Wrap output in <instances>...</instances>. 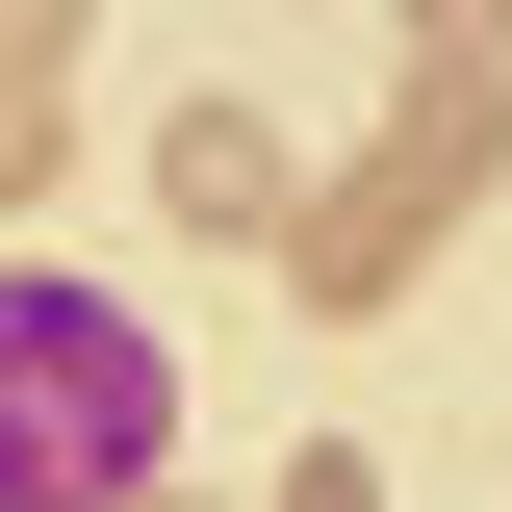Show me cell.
<instances>
[{
	"label": "cell",
	"instance_id": "obj_3",
	"mask_svg": "<svg viewBox=\"0 0 512 512\" xmlns=\"http://www.w3.org/2000/svg\"><path fill=\"white\" fill-rule=\"evenodd\" d=\"M282 512H384V487H359V461H282Z\"/></svg>",
	"mask_w": 512,
	"mask_h": 512
},
{
	"label": "cell",
	"instance_id": "obj_2",
	"mask_svg": "<svg viewBox=\"0 0 512 512\" xmlns=\"http://www.w3.org/2000/svg\"><path fill=\"white\" fill-rule=\"evenodd\" d=\"M461 180H487V77H436V103H410V154H384V180H359V205L308 231V308H359V282H384L410 231H436Z\"/></svg>",
	"mask_w": 512,
	"mask_h": 512
},
{
	"label": "cell",
	"instance_id": "obj_1",
	"mask_svg": "<svg viewBox=\"0 0 512 512\" xmlns=\"http://www.w3.org/2000/svg\"><path fill=\"white\" fill-rule=\"evenodd\" d=\"M154 461H180V359H154L103 282L0 256V512H128Z\"/></svg>",
	"mask_w": 512,
	"mask_h": 512
}]
</instances>
